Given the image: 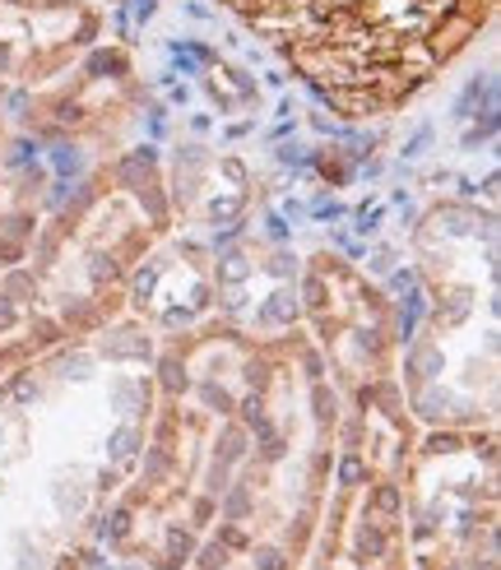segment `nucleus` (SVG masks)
<instances>
[{
  "instance_id": "f257e3e1",
  "label": "nucleus",
  "mask_w": 501,
  "mask_h": 570,
  "mask_svg": "<svg viewBox=\"0 0 501 570\" xmlns=\"http://www.w3.org/2000/svg\"><path fill=\"white\" fill-rule=\"evenodd\" d=\"M501 0H293L261 42L340 117H385L479 42Z\"/></svg>"
},
{
  "instance_id": "f03ea898",
  "label": "nucleus",
  "mask_w": 501,
  "mask_h": 570,
  "mask_svg": "<svg viewBox=\"0 0 501 570\" xmlns=\"http://www.w3.org/2000/svg\"><path fill=\"white\" fill-rule=\"evenodd\" d=\"M56 89H14L10 111L47 135H84V130H111L117 121H130L126 111L139 107L145 79H139L135 51L126 42H94L79 61L51 79Z\"/></svg>"
},
{
  "instance_id": "7ed1b4c3",
  "label": "nucleus",
  "mask_w": 501,
  "mask_h": 570,
  "mask_svg": "<svg viewBox=\"0 0 501 570\" xmlns=\"http://www.w3.org/2000/svg\"><path fill=\"white\" fill-rule=\"evenodd\" d=\"M102 38L107 10L98 0H0V79L10 89H47Z\"/></svg>"
},
{
  "instance_id": "20e7f679",
  "label": "nucleus",
  "mask_w": 501,
  "mask_h": 570,
  "mask_svg": "<svg viewBox=\"0 0 501 570\" xmlns=\"http://www.w3.org/2000/svg\"><path fill=\"white\" fill-rule=\"evenodd\" d=\"M209 6H218L223 14H233L242 28H250V33L261 38L265 28H274L293 10V0H209Z\"/></svg>"
},
{
  "instance_id": "39448f33",
  "label": "nucleus",
  "mask_w": 501,
  "mask_h": 570,
  "mask_svg": "<svg viewBox=\"0 0 501 570\" xmlns=\"http://www.w3.org/2000/svg\"><path fill=\"white\" fill-rule=\"evenodd\" d=\"M357 552L362 557H381L385 552V524H362L357 529Z\"/></svg>"
},
{
  "instance_id": "423d86ee",
  "label": "nucleus",
  "mask_w": 501,
  "mask_h": 570,
  "mask_svg": "<svg viewBox=\"0 0 501 570\" xmlns=\"http://www.w3.org/2000/svg\"><path fill=\"white\" fill-rule=\"evenodd\" d=\"M256 566H261V570H284L288 557L278 552V548H256Z\"/></svg>"
},
{
  "instance_id": "0eeeda50",
  "label": "nucleus",
  "mask_w": 501,
  "mask_h": 570,
  "mask_svg": "<svg viewBox=\"0 0 501 570\" xmlns=\"http://www.w3.org/2000/svg\"><path fill=\"white\" fill-rule=\"evenodd\" d=\"M223 561H228V548H223V543H209V548L200 552V566H205V570H218Z\"/></svg>"
},
{
  "instance_id": "6e6552de",
  "label": "nucleus",
  "mask_w": 501,
  "mask_h": 570,
  "mask_svg": "<svg viewBox=\"0 0 501 570\" xmlns=\"http://www.w3.org/2000/svg\"><path fill=\"white\" fill-rule=\"evenodd\" d=\"M10 94H14V89H10L6 79H0V121H6V111H10Z\"/></svg>"
},
{
  "instance_id": "1a4fd4ad",
  "label": "nucleus",
  "mask_w": 501,
  "mask_h": 570,
  "mask_svg": "<svg viewBox=\"0 0 501 570\" xmlns=\"http://www.w3.org/2000/svg\"><path fill=\"white\" fill-rule=\"evenodd\" d=\"M451 570H464V566H451Z\"/></svg>"
},
{
  "instance_id": "9d476101",
  "label": "nucleus",
  "mask_w": 501,
  "mask_h": 570,
  "mask_svg": "<svg viewBox=\"0 0 501 570\" xmlns=\"http://www.w3.org/2000/svg\"><path fill=\"white\" fill-rule=\"evenodd\" d=\"M98 6H107V0H98Z\"/></svg>"
}]
</instances>
